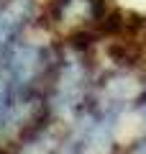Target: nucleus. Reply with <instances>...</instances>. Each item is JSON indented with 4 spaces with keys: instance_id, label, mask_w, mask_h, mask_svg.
I'll return each mask as SVG.
<instances>
[{
    "instance_id": "obj_1",
    "label": "nucleus",
    "mask_w": 146,
    "mask_h": 154,
    "mask_svg": "<svg viewBox=\"0 0 146 154\" xmlns=\"http://www.w3.org/2000/svg\"><path fill=\"white\" fill-rule=\"evenodd\" d=\"M31 16V0H5L0 5V49L11 44V38Z\"/></svg>"
},
{
    "instance_id": "obj_2",
    "label": "nucleus",
    "mask_w": 146,
    "mask_h": 154,
    "mask_svg": "<svg viewBox=\"0 0 146 154\" xmlns=\"http://www.w3.org/2000/svg\"><path fill=\"white\" fill-rule=\"evenodd\" d=\"M103 8V0H56L54 16L56 21H100Z\"/></svg>"
},
{
    "instance_id": "obj_3",
    "label": "nucleus",
    "mask_w": 146,
    "mask_h": 154,
    "mask_svg": "<svg viewBox=\"0 0 146 154\" xmlns=\"http://www.w3.org/2000/svg\"><path fill=\"white\" fill-rule=\"evenodd\" d=\"M13 93H16L13 82L8 80V77H3V80H0V128H3V123H5V118L11 116V105H13Z\"/></svg>"
}]
</instances>
